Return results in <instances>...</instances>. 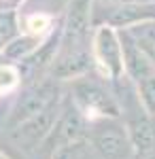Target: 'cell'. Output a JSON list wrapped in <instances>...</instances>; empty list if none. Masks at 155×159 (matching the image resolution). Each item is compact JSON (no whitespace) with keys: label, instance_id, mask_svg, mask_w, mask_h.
I'll return each instance as SVG.
<instances>
[{"label":"cell","instance_id":"6da1fadb","mask_svg":"<svg viewBox=\"0 0 155 159\" xmlns=\"http://www.w3.org/2000/svg\"><path fill=\"white\" fill-rule=\"evenodd\" d=\"M102 79L104 76H89V72L72 79V102L83 110L89 121L117 119L121 115L119 100Z\"/></svg>","mask_w":155,"mask_h":159},{"label":"cell","instance_id":"7a4b0ae2","mask_svg":"<svg viewBox=\"0 0 155 159\" xmlns=\"http://www.w3.org/2000/svg\"><path fill=\"white\" fill-rule=\"evenodd\" d=\"M55 102H60V89L55 79H43V81L30 83L15 100V106L9 115V127L13 129L21 125L24 121L36 117L38 112H43Z\"/></svg>","mask_w":155,"mask_h":159},{"label":"cell","instance_id":"3957f363","mask_svg":"<svg viewBox=\"0 0 155 159\" xmlns=\"http://www.w3.org/2000/svg\"><path fill=\"white\" fill-rule=\"evenodd\" d=\"M87 140L102 159H123L132 148L125 125H119L117 119H96L89 121Z\"/></svg>","mask_w":155,"mask_h":159},{"label":"cell","instance_id":"277c9868","mask_svg":"<svg viewBox=\"0 0 155 159\" xmlns=\"http://www.w3.org/2000/svg\"><path fill=\"white\" fill-rule=\"evenodd\" d=\"M92 55L94 64L100 68V72L104 79L117 81L123 74V49H121V40L117 32L113 30V25H98L92 38Z\"/></svg>","mask_w":155,"mask_h":159},{"label":"cell","instance_id":"5b68a950","mask_svg":"<svg viewBox=\"0 0 155 159\" xmlns=\"http://www.w3.org/2000/svg\"><path fill=\"white\" fill-rule=\"evenodd\" d=\"M89 32H92V0H72L66 11L60 47L62 49H83L87 47Z\"/></svg>","mask_w":155,"mask_h":159},{"label":"cell","instance_id":"8992f818","mask_svg":"<svg viewBox=\"0 0 155 159\" xmlns=\"http://www.w3.org/2000/svg\"><path fill=\"white\" fill-rule=\"evenodd\" d=\"M87 129H89V119L85 117V112L74 102L66 104L62 115H58V121L53 125V142L55 147L62 144H79L87 138Z\"/></svg>","mask_w":155,"mask_h":159},{"label":"cell","instance_id":"52a82bcc","mask_svg":"<svg viewBox=\"0 0 155 159\" xmlns=\"http://www.w3.org/2000/svg\"><path fill=\"white\" fill-rule=\"evenodd\" d=\"M92 47L83 49H62L58 51L53 64L49 66V76L55 81H72L77 76H83L94 68Z\"/></svg>","mask_w":155,"mask_h":159},{"label":"cell","instance_id":"ba28073f","mask_svg":"<svg viewBox=\"0 0 155 159\" xmlns=\"http://www.w3.org/2000/svg\"><path fill=\"white\" fill-rule=\"evenodd\" d=\"M58 112H60V102L51 104L49 108L38 112L36 117L24 121L21 125H17V127H13L15 140L19 144H24L26 148L40 147L49 136H51V132H53V125L58 121Z\"/></svg>","mask_w":155,"mask_h":159},{"label":"cell","instance_id":"9c48e42d","mask_svg":"<svg viewBox=\"0 0 155 159\" xmlns=\"http://www.w3.org/2000/svg\"><path fill=\"white\" fill-rule=\"evenodd\" d=\"M125 132L130 138L132 148L143 157L149 155L155 147V125L151 121L149 112H140V110H130L128 112V121H125Z\"/></svg>","mask_w":155,"mask_h":159},{"label":"cell","instance_id":"30bf717a","mask_svg":"<svg viewBox=\"0 0 155 159\" xmlns=\"http://www.w3.org/2000/svg\"><path fill=\"white\" fill-rule=\"evenodd\" d=\"M121 49H123V70L130 74V79H134L136 83H140L143 79L153 74V68H151L149 60L144 57V53L140 49L134 47V43H130L125 38Z\"/></svg>","mask_w":155,"mask_h":159},{"label":"cell","instance_id":"8fae6325","mask_svg":"<svg viewBox=\"0 0 155 159\" xmlns=\"http://www.w3.org/2000/svg\"><path fill=\"white\" fill-rule=\"evenodd\" d=\"M40 40H43V36H34V34H21V36H15L2 49V57L4 60H9L13 64V61H24L30 53H34L36 47L40 45Z\"/></svg>","mask_w":155,"mask_h":159},{"label":"cell","instance_id":"7c38bea8","mask_svg":"<svg viewBox=\"0 0 155 159\" xmlns=\"http://www.w3.org/2000/svg\"><path fill=\"white\" fill-rule=\"evenodd\" d=\"M19 15L13 7L0 9V51L4 49L15 36H19Z\"/></svg>","mask_w":155,"mask_h":159},{"label":"cell","instance_id":"4fadbf2b","mask_svg":"<svg viewBox=\"0 0 155 159\" xmlns=\"http://www.w3.org/2000/svg\"><path fill=\"white\" fill-rule=\"evenodd\" d=\"M138 98L143 102L144 110L151 117H155V74L147 76L138 83Z\"/></svg>","mask_w":155,"mask_h":159},{"label":"cell","instance_id":"5bb4252c","mask_svg":"<svg viewBox=\"0 0 155 159\" xmlns=\"http://www.w3.org/2000/svg\"><path fill=\"white\" fill-rule=\"evenodd\" d=\"M51 21L53 17L51 15H43V13H36V15H30L24 21L26 34H34V36H45L49 28H51Z\"/></svg>","mask_w":155,"mask_h":159},{"label":"cell","instance_id":"9a60e30c","mask_svg":"<svg viewBox=\"0 0 155 159\" xmlns=\"http://www.w3.org/2000/svg\"><path fill=\"white\" fill-rule=\"evenodd\" d=\"M143 159H155V155H151V153H149V155H143Z\"/></svg>","mask_w":155,"mask_h":159},{"label":"cell","instance_id":"2e32d148","mask_svg":"<svg viewBox=\"0 0 155 159\" xmlns=\"http://www.w3.org/2000/svg\"><path fill=\"white\" fill-rule=\"evenodd\" d=\"M0 159H7V157H4V155H2V153H0Z\"/></svg>","mask_w":155,"mask_h":159},{"label":"cell","instance_id":"e0dca14e","mask_svg":"<svg viewBox=\"0 0 155 159\" xmlns=\"http://www.w3.org/2000/svg\"><path fill=\"white\" fill-rule=\"evenodd\" d=\"M117 2H123V0H117Z\"/></svg>","mask_w":155,"mask_h":159}]
</instances>
